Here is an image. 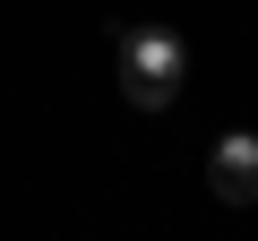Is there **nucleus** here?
I'll list each match as a JSON object with an SVG mask.
<instances>
[{"label": "nucleus", "instance_id": "obj_1", "mask_svg": "<svg viewBox=\"0 0 258 241\" xmlns=\"http://www.w3.org/2000/svg\"><path fill=\"white\" fill-rule=\"evenodd\" d=\"M112 69H120V95L138 103V112H172L189 61H181V35H164V26H129L120 52H112Z\"/></svg>", "mask_w": 258, "mask_h": 241}, {"label": "nucleus", "instance_id": "obj_2", "mask_svg": "<svg viewBox=\"0 0 258 241\" xmlns=\"http://www.w3.org/2000/svg\"><path fill=\"white\" fill-rule=\"evenodd\" d=\"M207 190H215L224 207H249V198H258V138H249V130H224V138L207 147Z\"/></svg>", "mask_w": 258, "mask_h": 241}]
</instances>
